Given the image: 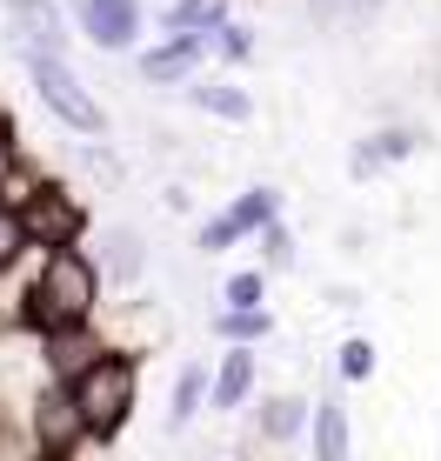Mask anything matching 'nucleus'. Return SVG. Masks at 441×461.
<instances>
[{"instance_id":"obj_1","label":"nucleus","mask_w":441,"mask_h":461,"mask_svg":"<svg viewBox=\"0 0 441 461\" xmlns=\"http://www.w3.org/2000/svg\"><path fill=\"white\" fill-rule=\"evenodd\" d=\"M87 308H94V275H87V261L74 248H60L54 261H47V275L34 281V294H27V321L47 328V335H60V328H74Z\"/></svg>"},{"instance_id":"obj_2","label":"nucleus","mask_w":441,"mask_h":461,"mask_svg":"<svg viewBox=\"0 0 441 461\" xmlns=\"http://www.w3.org/2000/svg\"><path fill=\"white\" fill-rule=\"evenodd\" d=\"M74 402H81L94 435H114L121 415H128V402H134V361H121V355L94 361V368L81 375V388H74Z\"/></svg>"},{"instance_id":"obj_3","label":"nucleus","mask_w":441,"mask_h":461,"mask_svg":"<svg viewBox=\"0 0 441 461\" xmlns=\"http://www.w3.org/2000/svg\"><path fill=\"white\" fill-rule=\"evenodd\" d=\"M34 87H40V101L54 107L68 127H81V134H94V127H101V107H94L87 94H81V81L60 68V54H34Z\"/></svg>"},{"instance_id":"obj_4","label":"nucleus","mask_w":441,"mask_h":461,"mask_svg":"<svg viewBox=\"0 0 441 461\" xmlns=\"http://www.w3.org/2000/svg\"><path fill=\"white\" fill-rule=\"evenodd\" d=\"M21 221H27V234H34V241H47V248H68L74 234H81V208H74L60 187H40V194L27 201Z\"/></svg>"},{"instance_id":"obj_5","label":"nucleus","mask_w":441,"mask_h":461,"mask_svg":"<svg viewBox=\"0 0 441 461\" xmlns=\"http://www.w3.org/2000/svg\"><path fill=\"white\" fill-rule=\"evenodd\" d=\"M74 14H81V27L94 34V47H128L134 27H140L134 0H74Z\"/></svg>"},{"instance_id":"obj_6","label":"nucleus","mask_w":441,"mask_h":461,"mask_svg":"<svg viewBox=\"0 0 441 461\" xmlns=\"http://www.w3.org/2000/svg\"><path fill=\"white\" fill-rule=\"evenodd\" d=\"M81 428H87V415H81V402H74V394H47L40 415H34V435H40L47 455H68L74 441H81Z\"/></svg>"},{"instance_id":"obj_7","label":"nucleus","mask_w":441,"mask_h":461,"mask_svg":"<svg viewBox=\"0 0 441 461\" xmlns=\"http://www.w3.org/2000/svg\"><path fill=\"white\" fill-rule=\"evenodd\" d=\"M7 14H14V27H21V47L27 54H60V14L47 7V0H7Z\"/></svg>"},{"instance_id":"obj_8","label":"nucleus","mask_w":441,"mask_h":461,"mask_svg":"<svg viewBox=\"0 0 441 461\" xmlns=\"http://www.w3.org/2000/svg\"><path fill=\"white\" fill-rule=\"evenodd\" d=\"M267 214H274V194H267V187H261V194H248V201H241V208H228V214H220V221H214V228H208V241H201V248H208V254H214V248H228V241H241V234H248V228H261V221H267Z\"/></svg>"},{"instance_id":"obj_9","label":"nucleus","mask_w":441,"mask_h":461,"mask_svg":"<svg viewBox=\"0 0 441 461\" xmlns=\"http://www.w3.org/2000/svg\"><path fill=\"white\" fill-rule=\"evenodd\" d=\"M201 47H208V41H201V34H187V41H175V47H161V54H148V68H140V74H148V81H175V74L194 68V54H201Z\"/></svg>"},{"instance_id":"obj_10","label":"nucleus","mask_w":441,"mask_h":461,"mask_svg":"<svg viewBox=\"0 0 441 461\" xmlns=\"http://www.w3.org/2000/svg\"><path fill=\"white\" fill-rule=\"evenodd\" d=\"M248 388H255V355H228V368H220V381H214V402L220 408H241Z\"/></svg>"},{"instance_id":"obj_11","label":"nucleus","mask_w":441,"mask_h":461,"mask_svg":"<svg viewBox=\"0 0 441 461\" xmlns=\"http://www.w3.org/2000/svg\"><path fill=\"white\" fill-rule=\"evenodd\" d=\"M194 107H214V114H228V121H248V94H234V87H194Z\"/></svg>"},{"instance_id":"obj_12","label":"nucleus","mask_w":441,"mask_h":461,"mask_svg":"<svg viewBox=\"0 0 441 461\" xmlns=\"http://www.w3.org/2000/svg\"><path fill=\"white\" fill-rule=\"evenodd\" d=\"M321 455L328 461L348 455V421H341V408H321Z\"/></svg>"},{"instance_id":"obj_13","label":"nucleus","mask_w":441,"mask_h":461,"mask_svg":"<svg viewBox=\"0 0 441 461\" xmlns=\"http://www.w3.org/2000/svg\"><path fill=\"white\" fill-rule=\"evenodd\" d=\"M21 248H27V221L0 208V267H14V254H21Z\"/></svg>"},{"instance_id":"obj_14","label":"nucleus","mask_w":441,"mask_h":461,"mask_svg":"<svg viewBox=\"0 0 441 461\" xmlns=\"http://www.w3.org/2000/svg\"><path fill=\"white\" fill-rule=\"evenodd\" d=\"M220 21V0H181L175 7V27H214Z\"/></svg>"},{"instance_id":"obj_15","label":"nucleus","mask_w":441,"mask_h":461,"mask_svg":"<svg viewBox=\"0 0 441 461\" xmlns=\"http://www.w3.org/2000/svg\"><path fill=\"white\" fill-rule=\"evenodd\" d=\"M228 301H234V308H261V275H234L228 281Z\"/></svg>"},{"instance_id":"obj_16","label":"nucleus","mask_w":441,"mask_h":461,"mask_svg":"<svg viewBox=\"0 0 441 461\" xmlns=\"http://www.w3.org/2000/svg\"><path fill=\"white\" fill-rule=\"evenodd\" d=\"M220 328H228V335H267V314H255V308H234Z\"/></svg>"},{"instance_id":"obj_17","label":"nucleus","mask_w":441,"mask_h":461,"mask_svg":"<svg viewBox=\"0 0 441 461\" xmlns=\"http://www.w3.org/2000/svg\"><path fill=\"white\" fill-rule=\"evenodd\" d=\"M294 421H302V402H274V415H267V435H294Z\"/></svg>"},{"instance_id":"obj_18","label":"nucleus","mask_w":441,"mask_h":461,"mask_svg":"<svg viewBox=\"0 0 441 461\" xmlns=\"http://www.w3.org/2000/svg\"><path fill=\"white\" fill-rule=\"evenodd\" d=\"M341 368H348V375H368V368H374V348H368V341H348V348H341Z\"/></svg>"},{"instance_id":"obj_19","label":"nucleus","mask_w":441,"mask_h":461,"mask_svg":"<svg viewBox=\"0 0 441 461\" xmlns=\"http://www.w3.org/2000/svg\"><path fill=\"white\" fill-rule=\"evenodd\" d=\"M194 402H201V375H181V394H175V421L194 415Z\"/></svg>"},{"instance_id":"obj_20","label":"nucleus","mask_w":441,"mask_h":461,"mask_svg":"<svg viewBox=\"0 0 441 461\" xmlns=\"http://www.w3.org/2000/svg\"><path fill=\"white\" fill-rule=\"evenodd\" d=\"M81 355H87V341H74L68 328H60V348H54V361H60V368H81Z\"/></svg>"}]
</instances>
